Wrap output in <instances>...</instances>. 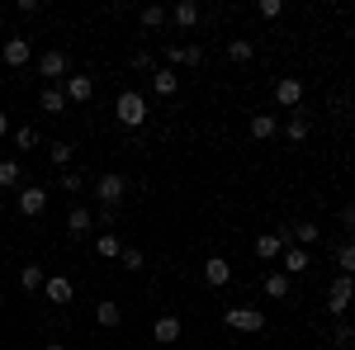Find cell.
Here are the masks:
<instances>
[{
  "label": "cell",
  "mask_w": 355,
  "mask_h": 350,
  "mask_svg": "<svg viewBox=\"0 0 355 350\" xmlns=\"http://www.w3.org/2000/svg\"><path fill=\"white\" fill-rule=\"evenodd\" d=\"M10 133V114H0V137Z\"/></svg>",
  "instance_id": "74e56055"
},
{
  "label": "cell",
  "mask_w": 355,
  "mask_h": 350,
  "mask_svg": "<svg viewBox=\"0 0 355 350\" xmlns=\"http://www.w3.org/2000/svg\"><path fill=\"white\" fill-rule=\"evenodd\" d=\"M123 189H128V180H123L119 170L100 175V180H95V199H100V209H114V204L123 199Z\"/></svg>",
  "instance_id": "5b68a950"
},
{
  "label": "cell",
  "mask_w": 355,
  "mask_h": 350,
  "mask_svg": "<svg viewBox=\"0 0 355 350\" xmlns=\"http://www.w3.org/2000/svg\"><path fill=\"white\" fill-rule=\"evenodd\" d=\"M171 19H175L180 28H194L199 24V5H194V0H180V5L171 10Z\"/></svg>",
  "instance_id": "7402d4cb"
},
{
  "label": "cell",
  "mask_w": 355,
  "mask_h": 350,
  "mask_svg": "<svg viewBox=\"0 0 355 350\" xmlns=\"http://www.w3.org/2000/svg\"><path fill=\"white\" fill-rule=\"evenodd\" d=\"M43 350H67V346H62V341H48V346H43Z\"/></svg>",
  "instance_id": "f35d334b"
},
{
  "label": "cell",
  "mask_w": 355,
  "mask_h": 350,
  "mask_svg": "<svg viewBox=\"0 0 355 350\" xmlns=\"http://www.w3.org/2000/svg\"><path fill=\"white\" fill-rule=\"evenodd\" d=\"M227 57H232V62H251V57H256V48H251L246 38H232V43H227Z\"/></svg>",
  "instance_id": "1f68e13d"
},
{
  "label": "cell",
  "mask_w": 355,
  "mask_h": 350,
  "mask_svg": "<svg viewBox=\"0 0 355 350\" xmlns=\"http://www.w3.org/2000/svg\"><path fill=\"white\" fill-rule=\"evenodd\" d=\"M275 133H279V119H275V114H251V137L270 142Z\"/></svg>",
  "instance_id": "e0dca14e"
},
{
  "label": "cell",
  "mask_w": 355,
  "mask_h": 350,
  "mask_svg": "<svg viewBox=\"0 0 355 350\" xmlns=\"http://www.w3.org/2000/svg\"><path fill=\"white\" fill-rule=\"evenodd\" d=\"M62 189L76 194V189H81V170H62Z\"/></svg>",
  "instance_id": "d590c367"
},
{
  "label": "cell",
  "mask_w": 355,
  "mask_h": 350,
  "mask_svg": "<svg viewBox=\"0 0 355 350\" xmlns=\"http://www.w3.org/2000/svg\"><path fill=\"white\" fill-rule=\"evenodd\" d=\"M331 346H336V350H351V346H355V326L346 322V317L331 326Z\"/></svg>",
  "instance_id": "4316f807"
},
{
  "label": "cell",
  "mask_w": 355,
  "mask_h": 350,
  "mask_svg": "<svg viewBox=\"0 0 355 350\" xmlns=\"http://www.w3.org/2000/svg\"><path fill=\"white\" fill-rule=\"evenodd\" d=\"M114 119H119L123 128H142V123H147V95H142V90H123V95L114 100Z\"/></svg>",
  "instance_id": "6da1fadb"
},
{
  "label": "cell",
  "mask_w": 355,
  "mask_h": 350,
  "mask_svg": "<svg viewBox=\"0 0 355 350\" xmlns=\"http://www.w3.org/2000/svg\"><path fill=\"white\" fill-rule=\"evenodd\" d=\"M15 147H19V152H33V147H38V128H19V133H15Z\"/></svg>",
  "instance_id": "d6a6232c"
},
{
  "label": "cell",
  "mask_w": 355,
  "mask_h": 350,
  "mask_svg": "<svg viewBox=\"0 0 355 350\" xmlns=\"http://www.w3.org/2000/svg\"><path fill=\"white\" fill-rule=\"evenodd\" d=\"M284 137H289V142H303V137H308V119H303V114H289V123H284Z\"/></svg>",
  "instance_id": "f546056e"
},
{
  "label": "cell",
  "mask_w": 355,
  "mask_h": 350,
  "mask_svg": "<svg viewBox=\"0 0 355 350\" xmlns=\"http://www.w3.org/2000/svg\"><path fill=\"white\" fill-rule=\"evenodd\" d=\"M289 242H294L289 232H261V237H256V256L270 265V261H279V256H284V246H289Z\"/></svg>",
  "instance_id": "52a82bcc"
},
{
  "label": "cell",
  "mask_w": 355,
  "mask_h": 350,
  "mask_svg": "<svg viewBox=\"0 0 355 350\" xmlns=\"http://www.w3.org/2000/svg\"><path fill=\"white\" fill-rule=\"evenodd\" d=\"M351 298H355V274H336V279H331V289H327V308H331V317H336V322L346 317Z\"/></svg>",
  "instance_id": "7a4b0ae2"
},
{
  "label": "cell",
  "mask_w": 355,
  "mask_h": 350,
  "mask_svg": "<svg viewBox=\"0 0 355 350\" xmlns=\"http://www.w3.org/2000/svg\"><path fill=\"white\" fill-rule=\"evenodd\" d=\"M336 265H341V274H355V242L336 246Z\"/></svg>",
  "instance_id": "4dcf8cb0"
},
{
  "label": "cell",
  "mask_w": 355,
  "mask_h": 350,
  "mask_svg": "<svg viewBox=\"0 0 355 350\" xmlns=\"http://www.w3.org/2000/svg\"><path fill=\"white\" fill-rule=\"evenodd\" d=\"M0 213H5V199H0Z\"/></svg>",
  "instance_id": "ab89813d"
},
{
  "label": "cell",
  "mask_w": 355,
  "mask_h": 350,
  "mask_svg": "<svg viewBox=\"0 0 355 350\" xmlns=\"http://www.w3.org/2000/svg\"><path fill=\"white\" fill-rule=\"evenodd\" d=\"M223 322L232 326V331L256 336V331H266V313H261V308H227V313H223Z\"/></svg>",
  "instance_id": "3957f363"
},
{
  "label": "cell",
  "mask_w": 355,
  "mask_h": 350,
  "mask_svg": "<svg viewBox=\"0 0 355 350\" xmlns=\"http://www.w3.org/2000/svg\"><path fill=\"white\" fill-rule=\"evenodd\" d=\"M19 175H24V170H19V161H10V157L0 161V189H15V185H19Z\"/></svg>",
  "instance_id": "83f0119b"
},
{
  "label": "cell",
  "mask_w": 355,
  "mask_h": 350,
  "mask_svg": "<svg viewBox=\"0 0 355 350\" xmlns=\"http://www.w3.org/2000/svg\"><path fill=\"white\" fill-rule=\"evenodd\" d=\"M95 322L100 326H119L123 322V308H119V303H95Z\"/></svg>",
  "instance_id": "484cf974"
},
{
  "label": "cell",
  "mask_w": 355,
  "mask_h": 350,
  "mask_svg": "<svg viewBox=\"0 0 355 350\" xmlns=\"http://www.w3.org/2000/svg\"><path fill=\"white\" fill-rule=\"evenodd\" d=\"M341 227H351V232H355V204H346V209H341Z\"/></svg>",
  "instance_id": "8d00e7d4"
},
{
  "label": "cell",
  "mask_w": 355,
  "mask_h": 350,
  "mask_svg": "<svg viewBox=\"0 0 355 350\" xmlns=\"http://www.w3.org/2000/svg\"><path fill=\"white\" fill-rule=\"evenodd\" d=\"M95 256H105V261H119V256H123V242H119L114 232H100V237H95Z\"/></svg>",
  "instance_id": "44dd1931"
},
{
  "label": "cell",
  "mask_w": 355,
  "mask_h": 350,
  "mask_svg": "<svg viewBox=\"0 0 355 350\" xmlns=\"http://www.w3.org/2000/svg\"><path fill=\"white\" fill-rule=\"evenodd\" d=\"M166 19H171V10H162V5H142V10H137V24H142V28H152V33H157V28H162Z\"/></svg>",
  "instance_id": "ffe728a7"
},
{
  "label": "cell",
  "mask_w": 355,
  "mask_h": 350,
  "mask_svg": "<svg viewBox=\"0 0 355 350\" xmlns=\"http://www.w3.org/2000/svg\"><path fill=\"white\" fill-rule=\"evenodd\" d=\"M308 265H313V256H308V251H303V246H284V256H279V270H284V274H308Z\"/></svg>",
  "instance_id": "9c48e42d"
},
{
  "label": "cell",
  "mask_w": 355,
  "mask_h": 350,
  "mask_svg": "<svg viewBox=\"0 0 355 350\" xmlns=\"http://www.w3.org/2000/svg\"><path fill=\"white\" fill-rule=\"evenodd\" d=\"M38 76H43V81H67V76H71L67 53H62V48H48V53L38 57Z\"/></svg>",
  "instance_id": "277c9868"
},
{
  "label": "cell",
  "mask_w": 355,
  "mask_h": 350,
  "mask_svg": "<svg viewBox=\"0 0 355 350\" xmlns=\"http://www.w3.org/2000/svg\"><path fill=\"white\" fill-rule=\"evenodd\" d=\"M71 294H76V289H71L67 274H53V279L43 284V298H48V303H71Z\"/></svg>",
  "instance_id": "9a60e30c"
},
{
  "label": "cell",
  "mask_w": 355,
  "mask_h": 350,
  "mask_svg": "<svg viewBox=\"0 0 355 350\" xmlns=\"http://www.w3.org/2000/svg\"><path fill=\"white\" fill-rule=\"evenodd\" d=\"M166 57H171L175 67H199V62H204V53H199L194 43H175V48H166Z\"/></svg>",
  "instance_id": "2e32d148"
},
{
  "label": "cell",
  "mask_w": 355,
  "mask_h": 350,
  "mask_svg": "<svg viewBox=\"0 0 355 350\" xmlns=\"http://www.w3.org/2000/svg\"><path fill=\"white\" fill-rule=\"evenodd\" d=\"M256 15H261V19H279V15H284V0H261Z\"/></svg>",
  "instance_id": "e575fe53"
},
{
  "label": "cell",
  "mask_w": 355,
  "mask_h": 350,
  "mask_svg": "<svg viewBox=\"0 0 355 350\" xmlns=\"http://www.w3.org/2000/svg\"><path fill=\"white\" fill-rule=\"evenodd\" d=\"M38 109H43V114H62V109H67V95H62L57 85H48V90L38 95Z\"/></svg>",
  "instance_id": "cb8c5ba5"
},
{
  "label": "cell",
  "mask_w": 355,
  "mask_h": 350,
  "mask_svg": "<svg viewBox=\"0 0 355 350\" xmlns=\"http://www.w3.org/2000/svg\"><path fill=\"white\" fill-rule=\"evenodd\" d=\"M351 350H355V346H351Z\"/></svg>",
  "instance_id": "60d3db41"
},
{
  "label": "cell",
  "mask_w": 355,
  "mask_h": 350,
  "mask_svg": "<svg viewBox=\"0 0 355 350\" xmlns=\"http://www.w3.org/2000/svg\"><path fill=\"white\" fill-rule=\"evenodd\" d=\"M0 57H5V67H24L28 57H33V48H28V38H5V48H0Z\"/></svg>",
  "instance_id": "7c38bea8"
},
{
  "label": "cell",
  "mask_w": 355,
  "mask_h": 350,
  "mask_svg": "<svg viewBox=\"0 0 355 350\" xmlns=\"http://www.w3.org/2000/svg\"><path fill=\"white\" fill-rule=\"evenodd\" d=\"M275 105L279 109H299L303 105V81L299 76H279V81H275Z\"/></svg>",
  "instance_id": "ba28073f"
},
{
  "label": "cell",
  "mask_w": 355,
  "mask_h": 350,
  "mask_svg": "<svg viewBox=\"0 0 355 350\" xmlns=\"http://www.w3.org/2000/svg\"><path fill=\"white\" fill-rule=\"evenodd\" d=\"M227 279H232V265H227V256H209V261H204V284L223 289Z\"/></svg>",
  "instance_id": "5bb4252c"
},
{
  "label": "cell",
  "mask_w": 355,
  "mask_h": 350,
  "mask_svg": "<svg viewBox=\"0 0 355 350\" xmlns=\"http://www.w3.org/2000/svg\"><path fill=\"white\" fill-rule=\"evenodd\" d=\"M266 298H289V274L284 270H270L266 274Z\"/></svg>",
  "instance_id": "603a6c76"
},
{
  "label": "cell",
  "mask_w": 355,
  "mask_h": 350,
  "mask_svg": "<svg viewBox=\"0 0 355 350\" xmlns=\"http://www.w3.org/2000/svg\"><path fill=\"white\" fill-rule=\"evenodd\" d=\"M152 90H157L162 100H171V95L180 90V71H175V67H157V71H152Z\"/></svg>",
  "instance_id": "4fadbf2b"
},
{
  "label": "cell",
  "mask_w": 355,
  "mask_h": 350,
  "mask_svg": "<svg viewBox=\"0 0 355 350\" xmlns=\"http://www.w3.org/2000/svg\"><path fill=\"white\" fill-rule=\"evenodd\" d=\"M180 331H185V322L166 313V317H157V322H152V341H157V346H171V341H180Z\"/></svg>",
  "instance_id": "30bf717a"
},
{
  "label": "cell",
  "mask_w": 355,
  "mask_h": 350,
  "mask_svg": "<svg viewBox=\"0 0 355 350\" xmlns=\"http://www.w3.org/2000/svg\"><path fill=\"white\" fill-rule=\"evenodd\" d=\"M43 284H48L43 265H19V289H24V294H38Z\"/></svg>",
  "instance_id": "ac0fdd59"
},
{
  "label": "cell",
  "mask_w": 355,
  "mask_h": 350,
  "mask_svg": "<svg viewBox=\"0 0 355 350\" xmlns=\"http://www.w3.org/2000/svg\"><path fill=\"white\" fill-rule=\"evenodd\" d=\"M119 261H123V270H142V265H147V256H142L137 246H123V256H119Z\"/></svg>",
  "instance_id": "836d02e7"
},
{
  "label": "cell",
  "mask_w": 355,
  "mask_h": 350,
  "mask_svg": "<svg viewBox=\"0 0 355 350\" xmlns=\"http://www.w3.org/2000/svg\"><path fill=\"white\" fill-rule=\"evenodd\" d=\"M289 237H294V246H303V251H308V246L322 237V227H313V222H299V227H289Z\"/></svg>",
  "instance_id": "d4e9b609"
},
{
  "label": "cell",
  "mask_w": 355,
  "mask_h": 350,
  "mask_svg": "<svg viewBox=\"0 0 355 350\" xmlns=\"http://www.w3.org/2000/svg\"><path fill=\"white\" fill-rule=\"evenodd\" d=\"M71 157H76V152H71V142H53V147H48V161L62 166V170L71 166Z\"/></svg>",
  "instance_id": "f1b7e54d"
},
{
  "label": "cell",
  "mask_w": 355,
  "mask_h": 350,
  "mask_svg": "<svg viewBox=\"0 0 355 350\" xmlns=\"http://www.w3.org/2000/svg\"><path fill=\"white\" fill-rule=\"evenodd\" d=\"M62 95H67V105H90L95 100V76H67Z\"/></svg>",
  "instance_id": "8992f818"
},
{
  "label": "cell",
  "mask_w": 355,
  "mask_h": 350,
  "mask_svg": "<svg viewBox=\"0 0 355 350\" xmlns=\"http://www.w3.org/2000/svg\"><path fill=\"white\" fill-rule=\"evenodd\" d=\"M90 227H95V213H90V209H71V213H67V232H71V237H85Z\"/></svg>",
  "instance_id": "d6986e66"
},
{
  "label": "cell",
  "mask_w": 355,
  "mask_h": 350,
  "mask_svg": "<svg viewBox=\"0 0 355 350\" xmlns=\"http://www.w3.org/2000/svg\"><path fill=\"white\" fill-rule=\"evenodd\" d=\"M43 209H48V189H19V213L24 218H43Z\"/></svg>",
  "instance_id": "8fae6325"
}]
</instances>
